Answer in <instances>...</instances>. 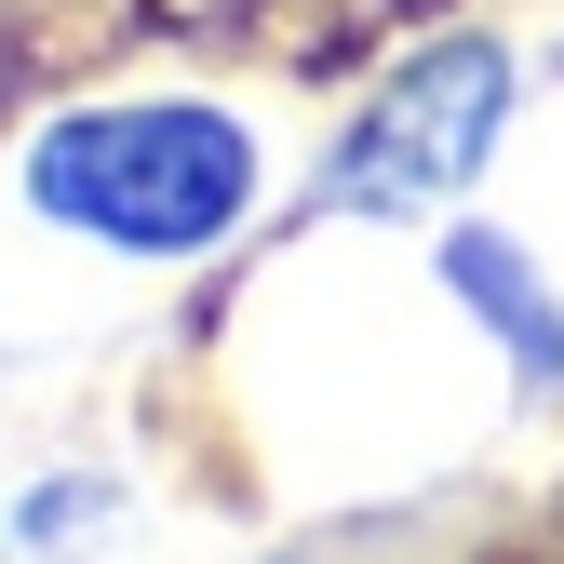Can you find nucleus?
I'll return each instance as SVG.
<instances>
[{
  "label": "nucleus",
  "instance_id": "nucleus-1",
  "mask_svg": "<svg viewBox=\"0 0 564 564\" xmlns=\"http://www.w3.org/2000/svg\"><path fill=\"white\" fill-rule=\"evenodd\" d=\"M14 202L121 269H202L256 229L269 134L229 95H67L54 121H28Z\"/></svg>",
  "mask_w": 564,
  "mask_h": 564
},
{
  "label": "nucleus",
  "instance_id": "nucleus-2",
  "mask_svg": "<svg viewBox=\"0 0 564 564\" xmlns=\"http://www.w3.org/2000/svg\"><path fill=\"white\" fill-rule=\"evenodd\" d=\"M511 108H524L511 41H498V28H444V41H416L390 82L349 108V134L323 149L310 202L349 216V229H431V216H457V202L484 188Z\"/></svg>",
  "mask_w": 564,
  "mask_h": 564
},
{
  "label": "nucleus",
  "instance_id": "nucleus-3",
  "mask_svg": "<svg viewBox=\"0 0 564 564\" xmlns=\"http://www.w3.org/2000/svg\"><path fill=\"white\" fill-rule=\"evenodd\" d=\"M444 282L470 296V323L511 349L524 390H564V296L538 282V256H524L511 229H444Z\"/></svg>",
  "mask_w": 564,
  "mask_h": 564
}]
</instances>
